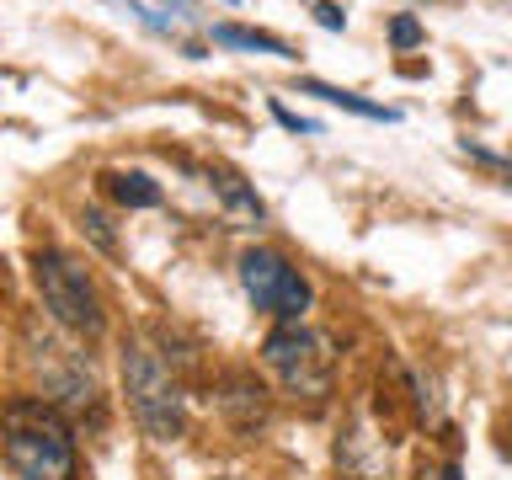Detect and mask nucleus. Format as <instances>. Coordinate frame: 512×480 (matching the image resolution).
<instances>
[{
  "label": "nucleus",
  "mask_w": 512,
  "mask_h": 480,
  "mask_svg": "<svg viewBox=\"0 0 512 480\" xmlns=\"http://www.w3.org/2000/svg\"><path fill=\"white\" fill-rule=\"evenodd\" d=\"M299 91H304V96H320V102H331V107H342V112H358V118H374V123H400V112H395V107H379V102H368V96H358V91L326 86V80H299Z\"/></svg>",
  "instance_id": "nucleus-7"
},
{
  "label": "nucleus",
  "mask_w": 512,
  "mask_h": 480,
  "mask_svg": "<svg viewBox=\"0 0 512 480\" xmlns=\"http://www.w3.org/2000/svg\"><path fill=\"white\" fill-rule=\"evenodd\" d=\"M224 411L235 416L240 432L262 427V422H267V390H262L251 374H235V379H230V395H224Z\"/></svg>",
  "instance_id": "nucleus-6"
},
{
  "label": "nucleus",
  "mask_w": 512,
  "mask_h": 480,
  "mask_svg": "<svg viewBox=\"0 0 512 480\" xmlns=\"http://www.w3.org/2000/svg\"><path fill=\"white\" fill-rule=\"evenodd\" d=\"M240 288H246V299L256 310L278 315L283 326H294V320L310 310V283L299 278V267L288 262V256L267 251V246L240 256Z\"/></svg>",
  "instance_id": "nucleus-5"
},
{
  "label": "nucleus",
  "mask_w": 512,
  "mask_h": 480,
  "mask_svg": "<svg viewBox=\"0 0 512 480\" xmlns=\"http://www.w3.org/2000/svg\"><path fill=\"white\" fill-rule=\"evenodd\" d=\"M214 192H219V203H224V214H230V219H240V224H262L267 219L262 198H256L235 171H214Z\"/></svg>",
  "instance_id": "nucleus-8"
},
{
  "label": "nucleus",
  "mask_w": 512,
  "mask_h": 480,
  "mask_svg": "<svg viewBox=\"0 0 512 480\" xmlns=\"http://www.w3.org/2000/svg\"><path fill=\"white\" fill-rule=\"evenodd\" d=\"M166 6H182V11H192V0H166Z\"/></svg>",
  "instance_id": "nucleus-15"
},
{
  "label": "nucleus",
  "mask_w": 512,
  "mask_h": 480,
  "mask_svg": "<svg viewBox=\"0 0 512 480\" xmlns=\"http://www.w3.org/2000/svg\"><path fill=\"white\" fill-rule=\"evenodd\" d=\"M102 182H107V192H112L123 208H155V203H160V187H155L144 171H107Z\"/></svg>",
  "instance_id": "nucleus-9"
},
{
  "label": "nucleus",
  "mask_w": 512,
  "mask_h": 480,
  "mask_svg": "<svg viewBox=\"0 0 512 480\" xmlns=\"http://www.w3.org/2000/svg\"><path fill=\"white\" fill-rule=\"evenodd\" d=\"M272 118H278L283 128H294V134H320V123H315V118H299V112H288L283 102H272Z\"/></svg>",
  "instance_id": "nucleus-12"
},
{
  "label": "nucleus",
  "mask_w": 512,
  "mask_h": 480,
  "mask_svg": "<svg viewBox=\"0 0 512 480\" xmlns=\"http://www.w3.org/2000/svg\"><path fill=\"white\" fill-rule=\"evenodd\" d=\"M214 43H224V48H256V54L294 59V48H288L283 38H272V32H256V27H235V22H219V27H214Z\"/></svg>",
  "instance_id": "nucleus-10"
},
{
  "label": "nucleus",
  "mask_w": 512,
  "mask_h": 480,
  "mask_svg": "<svg viewBox=\"0 0 512 480\" xmlns=\"http://www.w3.org/2000/svg\"><path fill=\"white\" fill-rule=\"evenodd\" d=\"M32 283H38L48 315H54L64 331H75V336H102V326H107L102 299H96L91 272L80 267L75 256L38 251V256H32Z\"/></svg>",
  "instance_id": "nucleus-3"
},
{
  "label": "nucleus",
  "mask_w": 512,
  "mask_h": 480,
  "mask_svg": "<svg viewBox=\"0 0 512 480\" xmlns=\"http://www.w3.org/2000/svg\"><path fill=\"white\" fill-rule=\"evenodd\" d=\"M262 363L278 374V384L288 395H304V400H326L331 395V379H336V352L320 331L310 326H278L262 342Z\"/></svg>",
  "instance_id": "nucleus-4"
},
{
  "label": "nucleus",
  "mask_w": 512,
  "mask_h": 480,
  "mask_svg": "<svg viewBox=\"0 0 512 480\" xmlns=\"http://www.w3.org/2000/svg\"><path fill=\"white\" fill-rule=\"evenodd\" d=\"M123 390H128V411L134 422L150 432L155 443H171L182 432V384H176L171 363L155 347L128 342L123 347Z\"/></svg>",
  "instance_id": "nucleus-2"
},
{
  "label": "nucleus",
  "mask_w": 512,
  "mask_h": 480,
  "mask_svg": "<svg viewBox=\"0 0 512 480\" xmlns=\"http://www.w3.org/2000/svg\"><path fill=\"white\" fill-rule=\"evenodd\" d=\"M0 454L22 480H75V432L48 400H11L0 411Z\"/></svg>",
  "instance_id": "nucleus-1"
},
{
  "label": "nucleus",
  "mask_w": 512,
  "mask_h": 480,
  "mask_svg": "<svg viewBox=\"0 0 512 480\" xmlns=\"http://www.w3.org/2000/svg\"><path fill=\"white\" fill-rule=\"evenodd\" d=\"M416 480H459V470H454V464H422Z\"/></svg>",
  "instance_id": "nucleus-14"
},
{
  "label": "nucleus",
  "mask_w": 512,
  "mask_h": 480,
  "mask_svg": "<svg viewBox=\"0 0 512 480\" xmlns=\"http://www.w3.org/2000/svg\"><path fill=\"white\" fill-rule=\"evenodd\" d=\"M310 11H315V22H320V27H331V32H342V27H347V11H342V6H331V0H315Z\"/></svg>",
  "instance_id": "nucleus-13"
},
{
  "label": "nucleus",
  "mask_w": 512,
  "mask_h": 480,
  "mask_svg": "<svg viewBox=\"0 0 512 480\" xmlns=\"http://www.w3.org/2000/svg\"><path fill=\"white\" fill-rule=\"evenodd\" d=\"M390 38H395V48H416V43H422V22H416V16H395Z\"/></svg>",
  "instance_id": "nucleus-11"
}]
</instances>
